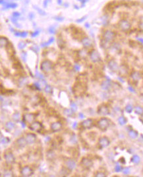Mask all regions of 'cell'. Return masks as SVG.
<instances>
[{
  "label": "cell",
  "mask_w": 143,
  "mask_h": 177,
  "mask_svg": "<svg viewBox=\"0 0 143 177\" xmlns=\"http://www.w3.org/2000/svg\"><path fill=\"white\" fill-rule=\"evenodd\" d=\"M102 11L106 26L115 27L125 33L138 29L143 34L142 1L110 0Z\"/></svg>",
  "instance_id": "cell-1"
},
{
  "label": "cell",
  "mask_w": 143,
  "mask_h": 177,
  "mask_svg": "<svg viewBox=\"0 0 143 177\" xmlns=\"http://www.w3.org/2000/svg\"><path fill=\"white\" fill-rule=\"evenodd\" d=\"M53 68V64L49 60H45L41 63L40 69L44 72H49Z\"/></svg>",
  "instance_id": "cell-2"
},
{
  "label": "cell",
  "mask_w": 143,
  "mask_h": 177,
  "mask_svg": "<svg viewBox=\"0 0 143 177\" xmlns=\"http://www.w3.org/2000/svg\"><path fill=\"white\" fill-rule=\"evenodd\" d=\"M89 57L90 61L92 62L93 63H98L101 61V56L100 54H99V52L98 51L93 49L89 53Z\"/></svg>",
  "instance_id": "cell-3"
},
{
  "label": "cell",
  "mask_w": 143,
  "mask_h": 177,
  "mask_svg": "<svg viewBox=\"0 0 143 177\" xmlns=\"http://www.w3.org/2000/svg\"><path fill=\"white\" fill-rule=\"evenodd\" d=\"M98 125L100 129L102 130V131H106L109 126V120H108V119H107V118L106 117L101 118V119L98 121Z\"/></svg>",
  "instance_id": "cell-4"
},
{
  "label": "cell",
  "mask_w": 143,
  "mask_h": 177,
  "mask_svg": "<svg viewBox=\"0 0 143 177\" xmlns=\"http://www.w3.org/2000/svg\"><path fill=\"white\" fill-rule=\"evenodd\" d=\"M4 159H5L6 163L8 165H12L15 163V157L11 151L5 152L4 154Z\"/></svg>",
  "instance_id": "cell-5"
},
{
  "label": "cell",
  "mask_w": 143,
  "mask_h": 177,
  "mask_svg": "<svg viewBox=\"0 0 143 177\" xmlns=\"http://www.w3.org/2000/svg\"><path fill=\"white\" fill-rule=\"evenodd\" d=\"M81 164V165L83 166L84 169H90L91 167H92L93 166L92 160H90V159H88V158H86V157H84V158L82 159Z\"/></svg>",
  "instance_id": "cell-6"
},
{
  "label": "cell",
  "mask_w": 143,
  "mask_h": 177,
  "mask_svg": "<svg viewBox=\"0 0 143 177\" xmlns=\"http://www.w3.org/2000/svg\"><path fill=\"white\" fill-rule=\"evenodd\" d=\"M81 44L85 48H89L92 47V42L89 39V37H82L81 39Z\"/></svg>",
  "instance_id": "cell-7"
},
{
  "label": "cell",
  "mask_w": 143,
  "mask_h": 177,
  "mask_svg": "<svg viewBox=\"0 0 143 177\" xmlns=\"http://www.w3.org/2000/svg\"><path fill=\"white\" fill-rule=\"evenodd\" d=\"M20 173L22 175V176H30L33 174V170L28 166H25V167H22Z\"/></svg>",
  "instance_id": "cell-8"
},
{
  "label": "cell",
  "mask_w": 143,
  "mask_h": 177,
  "mask_svg": "<svg viewBox=\"0 0 143 177\" xmlns=\"http://www.w3.org/2000/svg\"><path fill=\"white\" fill-rule=\"evenodd\" d=\"M26 140H27V143L29 145H32L35 143L36 140V136L34 133H27L26 135Z\"/></svg>",
  "instance_id": "cell-9"
},
{
  "label": "cell",
  "mask_w": 143,
  "mask_h": 177,
  "mask_svg": "<svg viewBox=\"0 0 143 177\" xmlns=\"http://www.w3.org/2000/svg\"><path fill=\"white\" fill-rule=\"evenodd\" d=\"M98 144H99L101 148H106V147L109 146V144H110V141L106 137H102L99 139Z\"/></svg>",
  "instance_id": "cell-10"
},
{
  "label": "cell",
  "mask_w": 143,
  "mask_h": 177,
  "mask_svg": "<svg viewBox=\"0 0 143 177\" xmlns=\"http://www.w3.org/2000/svg\"><path fill=\"white\" fill-rule=\"evenodd\" d=\"M98 113L100 115H103V116H106L109 114V110L108 108L106 106H100L98 109Z\"/></svg>",
  "instance_id": "cell-11"
},
{
  "label": "cell",
  "mask_w": 143,
  "mask_h": 177,
  "mask_svg": "<svg viewBox=\"0 0 143 177\" xmlns=\"http://www.w3.org/2000/svg\"><path fill=\"white\" fill-rule=\"evenodd\" d=\"M43 126L40 122H33L30 126V129L34 131L38 132L42 129Z\"/></svg>",
  "instance_id": "cell-12"
},
{
  "label": "cell",
  "mask_w": 143,
  "mask_h": 177,
  "mask_svg": "<svg viewBox=\"0 0 143 177\" xmlns=\"http://www.w3.org/2000/svg\"><path fill=\"white\" fill-rule=\"evenodd\" d=\"M65 165L68 170H70V171H72V170H73L76 168L77 164H76V162L74 160H73V159H67L65 161Z\"/></svg>",
  "instance_id": "cell-13"
},
{
  "label": "cell",
  "mask_w": 143,
  "mask_h": 177,
  "mask_svg": "<svg viewBox=\"0 0 143 177\" xmlns=\"http://www.w3.org/2000/svg\"><path fill=\"white\" fill-rule=\"evenodd\" d=\"M35 115L33 113H26L24 115V121L29 123H32L35 120Z\"/></svg>",
  "instance_id": "cell-14"
},
{
  "label": "cell",
  "mask_w": 143,
  "mask_h": 177,
  "mask_svg": "<svg viewBox=\"0 0 143 177\" xmlns=\"http://www.w3.org/2000/svg\"><path fill=\"white\" fill-rule=\"evenodd\" d=\"M62 128V124L59 122H56L52 123L51 125V129L54 132H57L60 131Z\"/></svg>",
  "instance_id": "cell-15"
},
{
  "label": "cell",
  "mask_w": 143,
  "mask_h": 177,
  "mask_svg": "<svg viewBox=\"0 0 143 177\" xmlns=\"http://www.w3.org/2000/svg\"><path fill=\"white\" fill-rule=\"evenodd\" d=\"M131 78L134 81L138 82L141 79V74L137 70H133L131 73Z\"/></svg>",
  "instance_id": "cell-16"
},
{
  "label": "cell",
  "mask_w": 143,
  "mask_h": 177,
  "mask_svg": "<svg viewBox=\"0 0 143 177\" xmlns=\"http://www.w3.org/2000/svg\"><path fill=\"white\" fill-rule=\"evenodd\" d=\"M93 122L91 119H87V120H84L82 123H81V126L83 127L84 129H90L91 128V127L92 126Z\"/></svg>",
  "instance_id": "cell-17"
},
{
  "label": "cell",
  "mask_w": 143,
  "mask_h": 177,
  "mask_svg": "<svg viewBox=\"0 0 143 177\" xmlns=\"http://www.w3.org/2000/svg\"><path fill=\"white\" fill-rule=\"evenodd\" d=\"M101 88L104 90H109L111 88V82L109 80H106L102 82Z\"/></svg>",
  "instance_id": "cell-18"
},
{
  "label": "cell",
  "mask_w": 143,
  "mask_h": 177,
  "mask_svg": "<svg viewBox=\"0 0 143 177\" xmlns=\"http://www.w3.org/2000/svg\"><path fill=\"white\" fill-rule=\"evenodd\" d=\"M16 143H17V145H18L19 147H20V148H23V147H25L26 145L28 144L27 143V140H26V139L25 138V137H21L18 139L17 140V141H16Z\"/></svg>",
  "instance_id": "cell-19"
},
{
  "label": "cell",
  "mask_w": 143,
  "mask_h": 177,
  "mask_svg": "<svg viewBox=\"0 0 143 177\" xmlns=\"http://www.w3.org/2000/svg\"><path fill=\"white\" fill-rule=\"evenodd\" d=\"M128 135L129 136V137H131V138L133 139H136L138 137V132L136 131H135V130L131 129L130 131H129Z\"/></svg>",
  "instance_id": "cell-20"
},
{
  "label": "cell",
  "mask_w": 143,
  "mask_h": 177,
  "mask_svg": "<svg viewBox=\"0 0 143 177\" xmlns=\"http://www.w3.org/2000/svg\"><path fill=\"white\" fill-rule=\"evenodd\" d=\"M5 129H6L7 131H12V130H13L14 129H15V123H13L12 122H7V123H5Z\"/></svg>",
  "instance_id": "cell-21"
},
{
  "label": "cell",
  "mask_w": 143,
  "mask_h": 177,
  "mask_svg": "<svg viewBox=\"0 0 143 177\" xmlns=\"http://www.w3.org/2000/svg\"><path fill=\"white\" fill-rule=\"evenodd\" d=\"M9 45L8 39L5 37H0V47H5Z\"/></svg>",
  "instance_id": "cell-22"
},
{
  "label": "cell",
  "mask_w": 143,
  "mask_h": 177,
  "mask_svg": "<svg viewBox=\"0 0 143 177\" xmlns=\"http://www.w3.org/2000/svg\"><path fill=\"white\" fill-rule=\"evenodd\" d=\"M12 119L14 122H19L20 120V115L19 112H15L12 115Z\"/></svg>",
  "instance_id": "cell-23"
},
{
  "label": "cell",
  "mask_w": 143,
  "mask_h": 177,
  "mask_svg": "<svg viewBox=\"0 0 143 177\" xmlns=\"http://www.w3.org/2000/svg\"><path fill=\"white\" fill-rule=\"evenodd\" d=\"M134 110H135V113H136L137 115H143V108L141 106H135Z\"/></svg>",
  "instance_id": "cell-24"
},
{
  "label": "cell",
  "mask_w": 143,
  "mask_h": 177,
  "mask_svg": "<svg viewBox=\"0 0 143 177\" xmlns=\"http://www.w3.org/2000/svg\"><path fill=\"white\" fill-rule=\"evenodd\" d=\"M131 162H133V163L135 164H138L140 162V158L138 155H133L131 158Z\"/></svg>",
  "instance_id": "cell-25"
},
{
  "label": "cell",
  "mask_w": 143,
  "mask_h": 177,
  "mask_svg": "<svg viewBox=\"0 0 143 177\" xmlns=\"http://www.w3.org/2000/svg\"><path fill=\"white\" fill-rule=\"evenodd\" d=\"M28 83V80L27 78L25 77H21L20 79L19 80V86H23L26 85Z\"/></svg>",
  "instance_id": "cell-26"
},
{
  "label": "cell",
  "mask_w": 143,
  "mask_h": 177,
  "mask_svg": "<svg viewBox=\"0 0 143 177\" xmlns=\"http://www.w3.org/2000/svg\"><path fill=\"white\" fill-rule=\"evenodd\" d=\"M118 122L120 125H124L127 123V119L124 116H120L118 118Z\"/></svg>",
  "instance_id": "cell-27"
},
{
  "label": "cell",
  "mask_w": 143,
  "mask_h": 177,
  "mask_svg": "<svg viewBox=\"0 0 143 177\" xmlns=\"http://www.w3.org/2000/svg\"><path fill=\"white\" fill-rule=\"evenodd\" d=\"M64 113L68 117H72L74 115V111L70 109H65Z\"/></svg>",
  "instance_id": "cell-28"
},
{
  "label": "cell",
  "mask_w": 143,
  "mask_h": 177,
  "mask_svg": "<svg viewBox=\"0 0 143 177\" xmlns=\"http://www.w3.org/2000/svg\"><path fill=\"white\" fill-rule=\"evenodd\" d=\"M44 90H45V92L47 94H51V93L52 92L53 88L50 85H46L45 86V88H44Z\"/></svg>",
  "instance_id": "cell-29"
},
{
  "label": "cell",
  "mask_w": 143,
  "mask_h": 177,
  "mask_svg": "<svg viewBox=\"0 0 143 177\" xmlns=\"http://www.w3.org/2000/svg\"><path fill=\"white\" fill-rule=\"evenodd\" d=\"M15 35L17 36V37H21L22 38L27 37V32H15Z\"/></svg>",
  "instance_id": "cell-30"
},
{
  "label": "cell",
  "mask_w": 143,
  "mask_h": 177,
  "mask_svg": "<svg viewBox=\"0 0 143 177\" xmlns=\"http://www.w3.org/2000/svg\"><path fill=\"white\" fill-rule=\"evenodd\" d=\"M54 39L53 38V37H52V38H50V39L49 41H48V42L42 43V44L41 45V46H42V47H47V45H50L51 43H52V42H54Z\"/></svg>",
  "instance_id": "cell-31"
},
{
  "label": "cell",
  "mask_w": 143,
  "mask_h": 177,
  "mask_svg": "<svg viewBox=\"0 0 143 177\" xmlns=\"http://www.w3.org/2000/svg\"><path fill=\"white\" fill-rule=\"evenodd\" d=\"M55 156H56V155H55V153H54L53 151H50L47 153V157L50 160H52V159H54V158H55Z\"/></svg>",
  "instance_id": "cell-32"
},
{
  "label": "cell",
  "mask_w": 143,
  "mask_h": 177,
  "mask_svg": "<svg viewBox=\"0 0 143 177\" xmlns=\"http://www.w3.org/2000/svg\"><path fill=\"white\" fill-rule=\"evenodd\" d=\"M133 107L131 105H127L126 107H125V111L127 112V113H132V111H133Z\"/></svg>",
  "instance_id": "cell-33"
},
{
  "label": "cell",
  "mask_w": 143,
  "mask_h": 177,
  "mask_svg": "<svg viewBox=\"0 0 143 177\" xmlns=\"http://www.w3.org/2000/svg\"><path fill=\"white\" fill-rule=\"evenodd\" d=\"M122 172H123V173L124 174L127 175V174H129L130 172H131V169H130V168H129V167L123 168V169H122Z\"/></svg>",
  "instance_id": "cell-34"
},
{
  "label": "cell",
  "mask_w": 143,
  "mask_h": 177,
  "mask_svg": "<svg viewBox=\"0 0 143 177\" xmlns=\"http://www.w3.org/2000/svg\"><path fill=\"white\" fill-rule=\"evenodd\" d=\"M4 176L8 177V176H13V173L11 170H7L5 171L4 174Z\"/></svg>",
  "instance_id": "cell-35"
},
{
  "label": "cell",
  "mask_w": 143,
  "mask_h": 177,
  "mask_svg": "<svg viewBox=\"0 0 143 177\" xmlns=\"http://www.w3.org/2000/svg\"><path fill=\"white\" fill-rule=\"evenodd\" d=\"M70 141H71L73 144H75L77 143V137H76L75 135H73L71 137Z\"/></svg>",
  "instance_id": "cell-36"
},
{
  "label": "cell",
  "mask_w": 143,
  "mask_h": 177,
  "mask_svg": "<svg viewBox=\"0 0 143 177\" xmlns=\"http://www.w3.org/2000/svg\"><path fill=\"white\" fill-rule=\"evenodd\" d=\"M71 109L73 110V111H76L77 110L78 108H77V105L76 104L75 102H71Z\"/></svg>",
  "instance_id": "cell-37"
},
{
  "label": "cell",
  "mask_w": 143,
  "mask_h": 177,
  "mask_svg": "<svg viewBox=\"0 0 143 177\" xmlns=\"http://www.w3.org/2000/svg\"><path fill=\"white\" fill-rule=\"evenodd\" d=\"M122 169H123V167H121L120 165H119V164H117L116 165H115V172H120V171L122 170Z\"/></svg>",
  "instance_id": "cell-38"
},
{
  "label": "cell",
  "mask_w": 143,
  "mask_h": 177,
  "mask_svg": "<svg viewBox=\"0 0 143 177\" xmlns=\"http://www.w3.org/2000/svg\"><path fill=\"white\" fill-rule=\"evenodd\" d=\"M0 141L2 142V143H3L4 145H6V144H7L9 142V139L8 138H7V137H5V138L2 137V139H1Z\"/></svg>",
  "instance_id": "cell-39"
},
{
  "label": "cell",
  "mask_w": 143,
  "mask_h": 177,
  "mask_svg": "<svg viewBox=\"0 0 143 177\" xmlns=\"http://www.w3.org/2000/svg\"><path fill=\"white\" fill-rule=\"evenodd\" d=\"M95 176H96V177H106V176H106V174L104 173V172H98L96 174Z\"/></svg>",
  "instance_id": "cell-40"
},
{
  "label": "cell",
  "mask_w": 143,
  "mask_h": 177,
  "mask_svg": "<svg viewBox=\"0 0 143 177\" xmlns=\"http://www.w3.org/2000/svg\"><path fill=\"white\" fill-rule=\"evenodd\" d=\"M17 4H7L5 6V8H15L17 7Z\"/></svg>",
  "instance_id": "cell-41"
},
{
  "label": "cell",
  "mask_w": 143,
  "mask_h": 177,
  "mask_svg": "<svg viewBox=\"0 0 143 177\" xmlns=\"http://www.w3.org/2000/svg\"><path fill=\"white\" fill-rule=\"evenodd\" d=\"M26 47V44L24 42H20L18 45V47L19 49H23Z\"/></svg>",
  "instance_id": "cell-42"
},
{
  "label": "cell",
  "mask_w": 143,
  "mask_h": 177,
  "mask_svg": "<svg viewBox=\"0 0 143 177\" xmlns=\"http://www.w3.org/2000/svg\"><path fill=\"white\" fill-rule=\"evenodd\" d=\"M34 87H35L36 89H38V90H41V86H40V83L39 82H35L34 84Z\"/></svg>",
  "instance_id": "cell-43"
},
{
  "label": "cell",
  "mask_w": 143,
  "mask_h": 177,
  "mask_svg": "<svg viewBox=\"0 0 143 177\" xmlns=\"http://www.w3.org/2000/svg\"><path fill=\"white\" fill-rule=\"evenodd\" d=\"M80 68H81V66L79 65V64H75L74 66V69L75 71H79L80 70Z\"/></svg>",
  "instance_id": "cell-44"
},
{
  "label": "cell",
  "mask_w": 143,
  "mask_h": 177,
  "mask_svg": "<svg viewBox=\"0 0 143 177\" xmlns=\"http://www.w3.org/2000/svg\"><path fill=\"white\" fill-rule=\"evenodd\" d=\"M128 90H129L130 92H135V89L133 88V87H132L131 85H129V86H128Z\"/></svg>",
  "instance_id": "cell-45"
},
{
  "label": "cell",
  "mask_w": 143,
  "mask_h": 177,
  "mask_svg": "<svg viewBox=\"0 0 143 177\" xmlns=\"http://www.w3.org/2000/svg\"><path fill=\"white\" fill-rule=\"evenodd\" d=\"M19 16H20V13H17V12H15V13H13V17H15V18H17V17H19Z\"/></svg>",
  "instance_id": "cell-46"
},
{
  "label": "cell",
  "mask_w": 143,
  "mask_h": 177,
  "mask_svg": "<svg viewBox=\"0 0 143 177\" xmlns=\"http://www.w3.org/2000/svg\"><path fill=\"white\" fill-rule=\"evenodd\" d=\"M21 56H22V58L23 59V61H25V59H26V56H27V54H26L25 52H22V54H21Z\"/></svg>",
  "instance_id": "cell-47"
},
{
  "label": "cell",
  "mask_w": 143,
  "mask_h": 177,
  "mask_svg": "<svg viewBox=\"0 0 143 177\" xmlns=\"http://www.w3.org/2000/svg\"><path fill=\"white\" fill-rule=\"evenodd\" d=\"M32 50H33V51H34V52H38V51H39L38 47H32Z\"/></svg>",
  "instance_id": "cell-48"
},
{
  "label": "cell",
  "mask_w": 143,
  "mask_h": 177,
  "mask_svg": "<svg viewBox=\"0 0 143 177\" xmlns=\"http://www.w3.org/2000/svg\"><path fill=\"white\" fill-rule=\"evenodd\" d=\"M38 33H39L38 31H36V32L33 33L32 34V37H36V36L38 35Z\"/></svg>",
  "instance_id": "cell-49"
},
{
  "label": "cell",
  "mask_w": 143,
  "mask_h": 177,
  "mask_svg": "<svg viewBox=\"0 0 143 177\" xmlns=\"http://www.w3.org/2000/svg\"><path fill=\"white\" fill-rule=\"evenodd\" d=\"M79 117L81 118V119H83V118L84 117V115L83 113H79Z\"/></svg>",
  "instance_id": "cell-50"
},
{
  "label": "cell",
  "mask_w": 143,
  "mask_h": 177,
  "mask_svg": "<svg viewBox=\"0 0 143 177\" xmlns=\"http://www.w3.org/2000/svg\"><path fill=\"white\" fill-rule=\"evenodd\" d=\"M77 122H75V123L73 124V127L74 129H76L77 128Z\"/></svg>",
  "instance_id": "cell-51"
},
{
  "label": "cell",
  "mask_w": 143,
  "mask_h": 177,
  "mask_svg": "<svg viewBox=\"0 0 143 177\" xmlns=\"http://www.w3.org/2000/svg\"><path fill=\"white\" fill-rule=\"evenodd\" d=\"M20 124L22 125V128H24V127H26V123H25V122H20Z\"/></svg>",
  "instance_id": "cell-52"
},
{
  "label": "cell",
  "mask_w": 143,
  "mask_h": 177,
  "mask_svg": "<svg viewBox=\"0 0 143 177\" xmlns=\"http://www.w3.org/2000/svg\"><path fill=\"white\" fill-rule=\"evenodd\" d=\"M50 31L51 33H54V32H55V31H54V29H52V28H51V29H50Z\"/></svg>",
  "instance_id": "cell-53"
},
{
  "label": "cell",
  "mask_w": 143,
  "mask_h": 177,
  "mask_svg": "<svg viewBox=\"0 0 143 177\" xmlns=\"http://www.w3.org/2000/svg\"><path fill=\"white\" fill-rule=\"evenodd\" d=\"M4 2H5V1H4V0H0V4H4Z\"/></svg>",
  "instance_id": "cell-54"
},
{
  "label": "cell",
  "mask_w": 143,
  "mask_h": 177,
  "mask_svg": "<svg viewBox=\"0 0 143 177\" xmlns=\"http://www.w3.org/2000/svg\"><path fill=\"white\" fill-rule=\"evenodd\" d=\"M2 137H2V133H1V131H0V141H1V139H2Z\"/></svg>",
  "instance_id": "cell-55"
},
{
  "label": "cell",
  "mask_w": 143,
  "mask_h": 177,
  "mask_svg": "<svg viewBox=\"0 0 143 177\" xmlns=\"http://www.w3.org/2000/svg\"><path fill=\"white\" fill-rule=\"evenodd\" d=\"M3 100V98H2V97H1V96H0V100Z\"/></svg>",
  "instance_id": "cell-56"
}]
</instances>
